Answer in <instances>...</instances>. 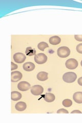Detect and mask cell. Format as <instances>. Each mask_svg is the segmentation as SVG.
Instances as JSON below:
<instances>
[{
	"mask_svg": "<svg viewBox=\"0 0 82 123\" xmlns=\"http://www.w3.org/2000/svg\"><path fill=\"white\" fill-rule=\"evenodd\" d=\"M77 78V75L75 72H68L65 73L63 76L64 81L67 83H72L75 81Z\"/></svg>",
	"mask_w": 82,
	"mask_h": 123,
	"instance_id": "obj_1",
	"label": "cell"
},
{
	"mask_svg": "<svg viewBox=\"0 0 82 123\" xmlns=\"http://www.w3.org/2000/svg\"><path fill=\"white\" fill-rule=\"evenodd\" d=\"M57 55L62 58H66L70 55V49L66 46L61 47L57 49Z\"/></svg>",
	"mask_w": 82,
	"mask_h": 123,
	"instance_id": "obj_2",
	"label": "cell"
},
{
	"mask_svg": "<svg viewBox=\"0 0 82 123\" xmlns=\"http://www.w3.org/2000/svg\"><path fill=\"white\" fill-rule=\"evenodd\" d=\"M34 61L38 64H43L45 63L47 61V56L44 53H38L35 55Z\"/></svg>",
	"mask_w": 82,
	"mask_h": 123,
	"instance_id": "obj_3",
	"label": "cell"
},
{
	"mask_svg": "<svg viewBox=\"0 0 82 123\" xmlns=\"http://www.w3.org/2000/svg\"><path fill=\"white\" fill-rule=\"evenodd\" d=\"M78 62L75 59H70L66 62L65 65L69 69H75L78 66Z\"/></svg>",
	"mask_w": 82,
	"mask_h": 123,
	"instance_id": "obj_4",
	"label": "cell"
},
{
	"mask_svg": "<svg viewBox=\"0 0 82 123\" xmlns=\"http://www.w3.org/2000/svg\"><path fill=\"white\" fill-rule=\"evenodd\" d=\"M13 57L14 62L19 64L23 63L26 59V56L24 54L20 52L15 53L13 55Z\"/></svg>",
	"mask_w": 82,
	"mask_h": 123,
	"instance_id": "obj_5",
	"label": "cell"
},
{
	"mask_svg": "<svg viewBox=\"0 0 82 123\" xmlns=\"http://www.w3.org/2000/svg\"><path fill=\"white\" fill-rule=\"evenodd\" d=\"M44 88L40 85H34L31 88V92L34 95H40L43 93Z\"/></svg>",
	"mask_w": 82,
	"mask_h": 123,
	"instance_id": "obj_6",
	"label": "cell"
},
{
	"mask_svg": "<svg viewBox=\"0 0 82 123\" xmlns=\"http://www.w3.org/2000/svg\"><path fill=\"white\" fill-rule=\"evenodd\" d=\"M11 82L15 83L19 81L22 78V74L19 71H13L11 74Z\"/></svg>",
	"mask_w": 82,
	"mask_h": 123,
	"instance_id": "obj_7",
	"label": "cell"
},
{
	"mask_svg": "<svg viewBox=\"0 0 82 123\" xmlns=\"http://www.w3.org/2000/svg\"><path fill=\"white\" fill-rule=\"evenodd\" d=\"M31 87L30 84L27 82L23 81L19 82L18 85V88L19 90L26 91L28 90Z\"/></svg>",
	"mask_w": 82,
	"mask_h": 123,
	"instance_id": "obj_8",
	"label": "cell"
},
{
	"mask_svg": "<svg viewBox=\"0 0 82 123\" xmlns=\"http://www.w3.org/2000/svg\"><path fill=\"white\" fill-rule=\"evenodd\" d=\"M24 70L26 71H32L35 68V65L32 62H27L23 65Z\"/></svg>",
	"mask_w": 82,
	"mask_h": 123,
	"instance_id": "obj_9",
	"label": "cell"
},
{
	"mask_svg": "<svg viewBox=\"0 0 82 123\" xmlns=\"http://www.w3.org/2000/svg\"><path fill=\"white\" fill-rule=\"evenodd\" d=\"M73 99L76 103L82 104V92H76L74 93Z\"/></svg>",
	"mask_w": 82,
	"mask_h": 123,
	"instance_id": "obj_10",
	"label": "cell"
},
{
	"mask_svg": "<svg viewBox=\"0 0 82 123\" xmlns=\"http://www.w3.org/2000/svg\"><path fill=\"white\" fill-rule=\"evenodd\" d=\"M27 105L25 102H19L15 105V108L18 111H23L26 109Z\"/></svg>",
	"mask_w": 82,
	"mask_h": 123,
	"instance_id": "obj_11",
	"label": "cell"
},
{
	"mask_svg": "<svg viewBox=\"0 0 82 123\" xmlns=\"http://www.w3.org/2000/svg\"><path fill=\"white\" fill-rule=\"evenodd\" d=\"M48 73L42 71L37 74V79L40 81H45L48 79Z\"/></svg>",
	"mask_w": 82,
	"mask_h": 123,
	"instance_id": "obj_12",
	"label": "cell"
},
{
	"mask_svg": "<svg viewBox=\"0 0 82 123\" xmlns=\"http://www.w3.org/2000/svg\"><path fill=\"white\" fill-rule=\"evenodd\" d=\"M49 42L50 44L53 45H56L60 44L61 42V38L58 36H53L49 38Z\"/></svg>",
	"mask_w": 82,
	"mask_h": 123,
	"instance_id": "obj_13",
	"label": "cell"
},
{
	"mask_svg": "<svg viewBox=\"0 0 82 123\" xmlns=\"http://www.w3.org/2000/svg\"><path fill=\"white\" fill-rule=\"evenodd\" d=\"M11 99L13 101H17L22 98V94L18 91H13L11 92Z\"/></svg>",
	"mask_w": 82,
	"mask_h": 123,
	"instance_id": "obj_14",
	"label": "cell"
},
{
	"mask_svg": "<svg viewBox=\"0 0 82 123\" xmlns=\"http://www.w3.org/2000/svg\"><path fill=\"white\" fill-rule=\"evenodd\" d=\"M55 95L52 93H47L44 96V100L46 102L48 103L53 102L55 100Z\"/></svg>",
	"mask_w": 82,
	"mask_h": 123,
	"instance_id": "obj_15",
	"label": "cell"
},
{
	"mask_svg": "<svg viewBox=\"0 0 82 123\" xmlns=\"http://www.w3.org/2000/svg\"><path fill=\"white\" fill-rule=\"evenodd\" d=\"M25 53L27 56H32L36 55V50L32 49L31 47H28L26 48L25 51Z\"/></svg>",
	"mask_w": 82,
	"mask_h": 123,
	"instance_id": "obj_16",
	"label": "cell"
},
{
	"mask_svg": "<svg viewBox=\"0 0 82 123\" xmlns=\"http://www.w3.org/2000/svg\"><path fill=\"white\" fill-rule=\"evenodd\" d=\"M38 47L39 50H40L41 51H44L45 48L49 47L48 44L44 42H41V43H39L38 45Z\"/></svg>",
	"mask_w": 82,
	"mask_h": 123,
	"instance_id": "obj_17",
	"label": "cell"
},
{
	"mask_svg": "<svg viewBox=\"0 0 82 123\" xmlns=\"http://www.w3.org/2000/svg\"><path fill=\"white\" fill-rule=\"evenodd\" d=\"M62 104L65 107H69L72 105V102L69 99H66L62 102Z\"/></svg>",
	"mask_w": 82,
	"mask_h": 123,
	"instance_id": "obj_18",
	"label": "cell"
},
{
	"mask_svg": "<svg viewBox=\"0 0 82 123\" xmlns=\"http://www.w3.org/2000/svg\"><path fill=\"white\" fill-rule=\"evenodd\" d=\"M76 49L77 52L82 54V43L77 45Z\"/></svg>",
	"mask_w": 82,
	"mask_h": 123,
	"instance_id": "obj_19",
	"label": "cell"
},
{
	"mask_svg": "<svg viewBox=\"0 0 82 123\" xmlns=\"http://www.w3.org/2000/svg\"><path fill=\"white\" fill-rule=\"evenodd\" d=\"M68 113L69 112L67 110L63 108L60 109L57 111V113Z\"/></svg>",
	"mask_w": 82,
	"mask_h": 123,
	"instance_id": "obj_20",
	"label": "cell"
},
{
	"mask_svg": "<svg viewBox=\"0 0 82 123\" xmlns=\"http://www.w3.org/2000/svg\"><path fill=\"white\" fill-rule=\"evenodd\" d=\"M75 38L77 41L82 42V35H75Z\"/></svg>",
	"mask_w": 82,
	"mask_h": 123,
	"instance_id": "obj_21",
	"label": "cell"
},
{
	"mask_svg": "<svg viewBox=\"0 0 82 123\" xmlns=\"http://www.w3.org/2000/svg\"><path fill=\"white\" fill-rule=\"evenodd\" d=\"M11 70H12V71H13V70H15V69H17L18 67V65H16V64H14V63H13V62H11Z\"/></svg>",
	"mask_w": 82,
	"mask_h": 123,
	"instance_id": "obj_22",
	"label": "cell"
},
{
	"mask_svg": "<svg viewBox=\"0 0 82 123\" xmlns=\"http://www.w3.org/2000/svg\"><path fill=\"white\" fill-rule=\"evenodd\" d=\"M77 83L79 84L80 86H82V77H81L77 80Z\"/></svg>",
	"mask_w": 82,
	"mask_h": 123,
	"instance_id": "obj_23",
	"label": "cell"
},
{
	"mask_svg": "<svg viewBox=\"0 0 82 123\" xmlns=\"http://www.w3.org/2000/svg\"><path fill=\"white\" fill-rule=\"evenodd\" d=\"M71 113H82L81 111H80V110H73L71 112Z\"/></svg>",
	"mask_w": 82,
	"mask_h": 123,
	"instance_id": "obj_24",
	"label": "cell"
},
{
	"mask_svg": "<svg viewBox=\"0 0 82 123\" xmlns=\"http://www.w3.org/2000/svg\"><path fill=\"white\" fill-rule=\"evenodd\" d=\"M81 66H82V61H81Z\"/></svg>",
	"mask_w": 82,
	"mask_h": 123,
	"instance_id": "obj_25",
	"label": "cell"
}]
</instances>
